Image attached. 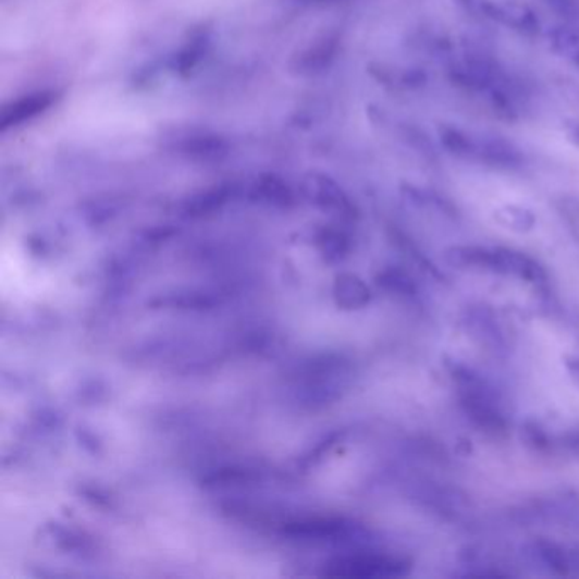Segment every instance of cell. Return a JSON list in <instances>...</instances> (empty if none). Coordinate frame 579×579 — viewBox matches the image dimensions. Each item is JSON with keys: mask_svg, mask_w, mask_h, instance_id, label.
I'll return each mask as SVG.
<instances>
[{"mask_svg": "<svg viewBox=\"0 0 579 579\" xmlns=\"http://www.w3.org/2000/svg\"><path fill=\"white\" fill-rule=\"evenodd\" d=\"M303 2H308V4H333V2H338V0H303Z\"/></svg>", "mask_w": 579, "mask_h": 579, "instance_id": "cell-7", "label": "cell"}, {"mask_svg": "<svg viewBox=\"0 0 579 579\" xmlns=\"http://www.w3.org/2000/svg\"><path fill=\"white\" fill-rule=\"evenodd\" d=\"M463 4L517 32L535 33L539 29L532 9L518 0H463Z\"/></svg>", "mask_w": 579, "mask_h": 579, "instance_id": "cell-2", "label": "cell"}, {"mask_svg": "<svg viewBox=\"0 0 579 579\" xmlns=\"http://www.w3.org/2000/svg\"><path fill=\"white\" fill-rule=\"evenodd\" d=\"M336 45H338V41L332 36H324L323 39H318V41L305 48L298 57H294L291 69L296 74L308 75V77L321 74V72L329 69L330 63L335 59Z\"/></svg>", "mask_w": 579, "mask_h": 579, "instance_id": "cell-4", "label": "cell"}, {"mask_svg": "<svg viewBox=\"0 0 579 579\" xmlns=\"http://www.w3.org/2000/svg\"><path fill=\"white\" fill-rule=\"evenodd\" d=\"M544 2L559 12L571 11L572 5H575V0H544Z\"/></svg>", "mask_w": 579, "mask_h": 579, "instance_id": "cell-6", "label": "cell"}, {"mask_svg": "<svg viewBox=\"0 0 579 579\" xmlns=\"http://www.w3.org/2000/svg\"><path fill=\"white\" fill-rule=\"evenodd\" d=\"M551 45L557 53L579 65V35L559 27L551 35Z\"/></svg>", "mask_w": 579, "mask_h": 579, "instance_id": "cell-5", "label": "cell"}, {"mask_svg": "<svg viewBox=\"0 0 579 579\" xmlns=\"http://www.w3.org/2000/svg\"><path fill=\"white\" fill-rule=\"evenodd\" d=\"M442 145L459 159L484 163L491 167H517L521 163V153L514 145L494 136L475 135L459 128L445 126L441 130Z\"/></svg>", "mask_w": 579, "mask_h": 579, "instance_id": "cell-1", "label": "cell"}, {"mask_svg": "<svg viewBox=\"0 0 579 579\" xmlns=\"http://www.w3.org/2000/svg\"><path fill=\"white\" fill-rule=\"evenodd\" d=\"M57 93L53 90H36V93L26 94L16 101L9 102L0 116V130L9 132L32 123L36 118L41 116L48 109L53 108L57 102Z\"/></svg>", "mask_w": 579, "mask_h": 579, "instance_id": "cell-3", "label": "cell"}, {"mask_svg": "<svg viewBox=\"0 0 579 579\" xmlns=\"http://www.w3.org/2000/svg\"><path fill=\"white\" fill-rule=\"evenodd\" d=\"M575 369H576V374H578V378H579V360H576Z\"/></svg>", "mask_w": 579, "mask_h": 579, "instance_id": "cell-8", "label": "cell"}]
</instances>
